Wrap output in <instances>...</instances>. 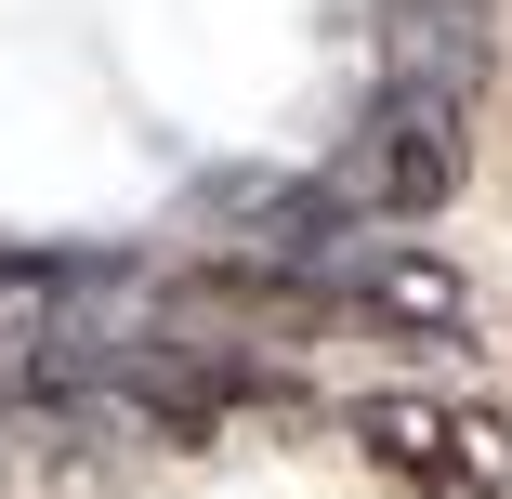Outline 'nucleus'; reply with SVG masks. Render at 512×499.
Listing matches in <instances>:
<instances>
[{
    "label": "nucleus",
    "mask_w": 512,
    "mask_h": 499,
    "mask_svg": "<svg viewBox=\"0 0 512 499\" xmlns=\"http://www.w3.org/2000/svg\"><path fill=\"white\" fill-rule=\"evenodd\" d=\"M460 184V92L447 79H407V92H381L368 106V132H355V158H342V184H329V211H434V197Z\"/></svg>",
    "instance_id": "f257e3e1"
},
{
    "label": "nucleus",
    "mask_w": 512,
    "mask_h": 499,
    "mask_svg": "<svg viewBox=\"0 0 512 499\" xmlns=\"http://www.w3.org/2000/svg\"><path fill=\"white\" fill-rule=\"evenodd\" d=\"M355 447L394 460L407 486H434V499H512V421H499V408H447V394H368V408H355Z\"/></svg>",
    "instance_id": "f03ea898"
},
{
    "label": "nucleus",
    "mask_w": 512,
    "mask_h": 499,
    "mask_svg": "<svg viewBox=\"0 0 512 499\" xmlns=\"http://www.w3.org/2000/svg\"><path fill=\"white\" fill-rule=\"evenodd\" d=\"M342 289L368 316H394V329H421V342H460L473 329V289L434 263V250H394V237H368V250H342Z\"/></svg>",
    "instance_id": "7ed1b4c3"
},
{
    "label": "nucleus",
    "mask_w": 512,
    "mask_h": 499,
    "mask_svg": "<svg viewBox=\"0 0 512 499\" xmlns=\"http://www.w3.org/2000/svg\"><path fill=\"white\" fill-rule=\"evenodd\" d=\"M394 14H407V27H473L486 0H394Z\"/></svg>",
    "instance_id": "20e7f679"
}]
</instances>
